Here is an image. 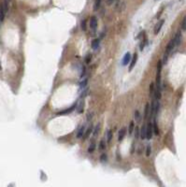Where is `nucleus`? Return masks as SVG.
I'll return each mask as SVG.
<instances>
[{"instance_id": "1", "label": "nucleus", "mask_w": 186, "mask_h": 187, "mask_svg": "<svg viewBox=\"0 0 186 187\" xmlns=\"http://www.w3.org/2000/svg\"><path fill=\"white\" fill-rule=\"evenodd\" d=\"M153 137V124L149 123L147 124V138L151 139Z\"/></svg>"}, {"instance_id": "2", "label": "nucleus", "mask_w": 186, "mask_h": 187, "mask_svg": "<svg viewBox=\"0 0 186 187\" xmlns=\"http://www.w3.org/2000/svg\"><path fill=\"white\" fill-rule=\"evenodd\" d=\"M90 28L91 30L93 31V33H95V32L96 31V28H97V19H96V17H92L90 20Z\"/></svg>"}, {"instance_id": "3", "label": "nucleus", "mask_w": 186, "mask_h": 187, "mask_svg": "<svg viewBox=\"0 0 186 187\" xmlns=\"http://www.w3.org/2000/svg\"><path fill=\"white\" fill-rule=\"evenodd\" d=\"M175 47H176V45H175V41H174V39L172 38L171 40L169 41V43L167 44V46H166V55H168L169 53L172 52V50L174 49Z\"/></svg>"}, {"instance_id": "4", "label": "nucleus", "mask_w": 186, "mask_h": 187, "mask_svg": "<svg viewBox=\"0 0 186 187\" xmlns=\"http://www.w3.org/2000/svg\"><path fill=\"white\" fill-rule=\"evenodd\" d=\"M164 23H165V20H161L160 22L155 25V27H154V34L157 35L159 32H160L161 28H162L163 25H164Z\"/></svg>"}, {"instance_id": "5", "label": "nucleus", "mask_w": 186, "mask_h": 187, "mask_svg": "<svg viewBox=\"0 0 186 187\" xmlns=\"http://www.w3.org/2000/svg\"><path fill=\"white\" fill-rule=\"evenodd\" d=\"M140 138L142 139L147 138V125L146 124H143L140 129Z\"/></svg>"}, {"instance_id": "6", "label": "nucleus", "mask_w": 186, "mask_h": 187, "mask_svg": "<svg viewBox=\"0 0 186 187\" xmlns=\"http://www.w3.org/2000/svg\"><path fill=\"white\" fill-rule=\"evenodd\" d=\"M137 53H135L133 58L131 59V63H130V66H129V71H132V69L134 68V66L137 64Z\"/></svg>"}, {"instance_id": "7", "label": "nucleus", "mask_w": 186, "mask_h": 187, "mask_svg": "<svg viewBox=\"0 0 186 187\" xmlns=\"http://www.w3.org/2000/svg\"><path fill=\"white\" fill-rule=\"evenodd\" d=\"M181 37H182V36H181V33L180 32H178L177 34H176V36L174 37V41H175V45H176V47L179 46L180 43V41H181Z\"/></svg>"}, {"instance_id": "8", "label": "nucleus", "mask_w": 186, "mask_h": 187, "mask_svg": "<svg viewBox=\"0 0 186 187\" xmlns=\"http://www.w3.org/2000/svg\"><path fill=\"white\" fill-rule=\"evenodd\" d=\"M131 61V54L130 52H126L125 55V57H123V59H122V66H126V65H128V63Z\"/></svg>"}, {"instance_id": "9", "label": "nucleus", "mask_w": 186, "mask_h": 187, "mask_svg": "<svg viewBox=\"0 0 186 187\" xmlns=\"http://www.w3.org/2000/svg\"><path fill=\"white\" fill-rule=\"evenodd\" d=\"M85 133V125H82V126L79 128L78 132H77V138H82L83 137Z\"/></svg>"}, {"instance_id": "10", "label": "nucleus", "mask_w": 186, "mask_h": 187, "mask_svg": "<svg viewBox=\"0 0 186 187\" xmlns=\"http://www.w3.org/2000/svg\"><path fill=\"white\" fill-rule=\"evenodd\" d=\"M116 9H118V11H123L125 9V3L123 1H119L116 4Z\"/></svg>"}, {"instance_id": "11", "label": "nucleus", "mask_w": 186, "mask_h": 187, "mask_svg": "<svg viewBox=\"0 0 186 187\" xmlns=\"http://www.w3.org/2000/svg\"><path fill=\"white\" fill-rule=\"evenodd\" d=\"M76 109H77V111L79 113H82L83 111V101L80 100L78 102V104H76Z\"/></svg>"}, {"instance_id": "12", "label": "nucleus", "mask_w": 186, "mask_h": 187, "mask_svg": "<svg viewBox=\"0 0 186 187\" xmlns=\"http://www.w3.org/2000/svg\"><path fill=\"white\" fill-rule=\"evenodd\" d=\"M75 108H76V105H73V106L71 107L70 109H65V110H63V111H60V112H58L57 114H58V115H65V114H67V113H70V112L72 111V110H73V109H75Z\"/></svg>"}, {"instance_id": "13", "label": "nucleus", "mask_w": 186, "mask_h": 187, "mask_svg": "<svg viewBox=\"0 0 186 187\" xmlns=\"http://www.w3.org/2000/svg\"><path fill=\"white\" fill-rule=\"evenodd\" d=\"M126 135V129L125 128H122V129L120 130L119 132V137H118V140L121 141L122 138H125V136Z\"/></svg>"}, {"instance_id": "14", "label": "nucleus", "mask_w": 186, "mask_h": 187, "mask_svg": "<svg viewBox=\"0 0 186 187\" xmlns=\"http://www.w3.org/2000/svg\"><path fill=\"white\" fill-rule=\"evenodd\" d=\"M93 130H94L93 126H90V127H89V128L86 130V132L84 133V135H83V139H86V138H87L88 137L91 135V133L93 132Z\"/></svg>"}, {"instance_id": "15", "label": "nucleus", "mask_w": 186, "mask_h": 187, "mask_svg": "<svg viewBox=\"0 0 186 187\" xmlns=\"http://www.w3.org/2000/svg\"><path fill=\"white\" fill-rule=\"evenodd\" d=\"M149 113H150V104L147 103L145 106V109H144V118H147L149 115Z\"/></svg>"}, {"instance_id": "16", "label": "nucleus", "mask_w": 186, "mask_h": 187, "mask_svg": "<svg viewBox=\"0 0 186 187\" xmlns=\"http://www.w3.org/2000/svg\"><path fill=\"white\" fill-rule=\"evenodd\" d=\"M101 6V0H96L95 2V5H94V10H98L99 8Z\"/></svg>"}, {"instance_id": "17", "label": "nucleus", "mask_w": 186, "mask_h": 187, "mask_svg": "<svg viewBox=\"0 0 186 187\" xmlns=\"http://www.w3.org/2000/svg\"><path fill=\"white\" fill-rule=\"evenodd\" d=\"M92 47H93L94 50H97L99 47V40L98 39H95V40H93V42H92Z\"/></svg>"}, {"instance_id": "18", "label": "nucleus", "mask_w": 186, "mask_h": 187, "mask_svg": "<svg viewBox=\"0 0 186 187\" xmlns=\"http://www.w3.org/2000/svg\"><path fill=\"white\" fill-rule=\"evenodd\" d=\"M153 133L155 135H159V129H158V125H157L156 122H153Z\"/></svg>"}, {"instance_id": "19", "label": "nucleus", "mask_w": 186, "mask_h": 187, "mask_svg": "<svg viewBox=\"0 0 186 187\" xmlns=\"http://www.w3.org/2000/svg\"><path fill=\"white\" fill-rule=\"evenodd\" d=\"M95 149H96V144L92 143L90 146H89V148H88V153H94V152H95Z\"/></svg>"}, {"instance_id": "20", "label": "nucleus", "mask_w": 186, "mask_h": 187, "mask_svg": "<svg viewBox=\"0 0 186 187\" xmlns=\"http://www.w3.org/2000/svg\"><path fill=\"white\" fill-rule=\"evenodd\" d=\"M135 120H136V122H140V113L138 110H136L135 111Z\"/></svg>"}, {"instance_id": "21", "label": "nucleus", "mask_w": 186, "mask_h": 187, "mask_svg": "<svg viewBox=\"0 0 186 187\" xmlns=\"http://www.w3.org/2000/svg\"><path fill=\"white\" fill-rule=\"evenodd\" d=\"M105 149H106V143H105L104 140H101L100 143H99V150L100 151H104Z\"/></svg>"}, {"instance_id": "22", "label": "nucleus", "mask_w": 186, "mask_h": 187, "mask_svg": "<svg viewBox=\"0 0 186 187\" xmlns=\"http://www.w3.org/2000/svg\"><path fill=\"white\" fill-rule=\"evenodd\" d=\"M87 82H88V80L87 79H84L82 81H81V83H80V86H81V88H85L86 87V85H87Z\"/></svg>"}, {"instance_id": "23", "label": "nucleus", "mask_w": 186, "mask_h": 187, "mask_svg": "<svg viewBox=\"0 0 186 187\" xmlns=\"http://www.w3.org/2000/svg\"><path fill=\"white\" fill-rule=\"evenodd\" d=\"M154 93H155L154 83H151V85H150V95H153Z\"/></svg>"}, {"instance_id": "24", "label": "nucleus", "mask_w": 186, "mask_h": 187, "mask_svg": "<svg viewBox=\"0 0 186 187\" xmlns=\"http://www.w3.org/2000/svg\"><path fill=\"white\" fill-rule=\"evenodd\" d=\"M111 138H112V132H111V130H108V134H107V139H108V142H111Z\"/></svg>"}, {"instance_id": "25", "label": "nucleus", "mask_w": 186, "mask_h": 187, "mask_svg": "<svg viewBox=\"0 0 186 187\" xmlns=\"http://www.w3.org/2000/svg\"><path fill=\"white\" fill-rule=\"evenodd\" d=\"M135 137H136V138H138L140 137V132L138 127H135Z\"/></svg>"}, {"instance_id": "26", "label": "nucleus", "mask_w": 186, "mask_h": 187, "mask_svg": "<svg viewBox=\"0 0 186 187\" xmlns=\"http://www.w3.org/2000/svg\"><path fill=\"white\" fill-rule=\"evenodd\" d=\"M151 153V145H148L147 146V150H146V156H150Z\"/></svg>"}, {"instance_id": "27", "label": "nucleus", "mask_w": 186, "mask_h": 187, "mask_svg": "<svg viewBox=\"0 0 186 187\" xmlns=\"http://www.w3.org/2000/svg\"><path fill=\"white\" fill-rule=\"evenodd\" d=\"M134 128H135L134 122H131V123H130V125H129V134H132L133 130H134Z\"/></svg>"}, {"instance_id": "28", "label": "nucleus", "mask_w": 186, "mask_h": 187, "mask_svg": "<svg viewBox=\"0 0 186 187\" xmlns=\"http://www.w3.org/2000/svg\"><path fill=\"white\" fill-rule=\"evenodd\" d=\"M99 130H100V125H96V128H95V131H94V137L97 136V134L99 133Z\"/></svg>"}, {"instance_id": "29", "label": "nucleus", "mask_w": 186, "mask_h": 187, "mask_svg": "<svg viewBox=\"0 0 186 187\" xmlns=\"http://www.w3.org/2000/svg\"><path fill=\"white\" fill-rule=\"evenodd\" d=\"M100 161H101V162H106V161H107V154H106V153H103V154L100 156Z\"/></svg>"}, {"instance_id": "30", "label": "nucleus", "mask_w": 186, "mask_h": 187, "mask_svg": "<svg viewBox=\"0 0 186 187\" xmlns=\"http://www.w3.org/2000/svg\"><path fill=\"white\" fill-rule=\"evenodd\" d=\"M181 28H182V30H184L185 31L186 30V17L183 19L182 21V23H181Z\"/></svg>"}, {"instance_id": "31", "label": "nucleus", "mask_w": 186, "mask_h": 187, "mask_svg": "<svg viewBox=\"0 0 186 187\" xmlns=\"http://www.w3.org/2000/svg\"><path fill=\"white\" fill-rule=\"evenodd\" d=\"M91 59H92V55H91V53H89V54H87V56L85 57V62H86L87 64H89L90 63Z\"/></svg>"}, {"instance_id": "32", "label": "nucleus", "mask_w": 186, "mask_h": 187, "mask_svg": "<svg viewBox=\"0 0 186 187\" xmlns=\"http://www.w3.org/2000/svg\"><path fill=\"white\" fill-rule=\"evenodd\" d=\"M82 28L83 31H85L86 30V21H82Z\"/></svg>"}, {"instance_id": "33", "label": "nucleus", "mask_w": 186, "mask_h": 187, "mask_svg": "<svg viewBox=\"0 0 186 187\" xmlns=\"http://www.w3.org/2000/svg\"><path fill=\"white\" fill-rule=\"evenodd\" d=\"M106 1H107V4H108V6H111L115 2V0H106Z\"/></svg>"}, {"instance_id": "34", "label": "nucleus", "mask_w": 186, "mask_h": 187, "mask_svg": "<svg viewBox=\"0 0 186 187\" xmlns=\"http://www.w3.org/2000/svg\"><path fill=\"white\" fill-rule=\"evenodd\" d=\"M93 118V113H91V112H89L87 114V120L88 121H91V119Z\"/></svg>"}, {"instance_id": "35", "label": "nucleus", "mask_w": 186, "mask_h": 187, "mask_svg": "<svg viewBox=\"0 0 186 187\" xmlns=\"http://www.w3.org/2000/svg\"><path fill=\"white\" fill-rule=\"evenodd\" d=\"M82 74H81V76H82V77H83V76H84V74H85V67L84 66H83V67H82Z\"/></svg>"}, {"instance_id": "36", "label": "nucleus", "mask_w": 186, "mask_h": 187, "mask_svg": "<svg viewBox=\"0 0 186 187\" xmlns=\"http://www.w3.org/2000/svg\"><path fill=\"white\" fill-rule=\"evenodd\" d=\"M0 70H2V66H1V64H0Z\"/></svg>"}]
</instances>
